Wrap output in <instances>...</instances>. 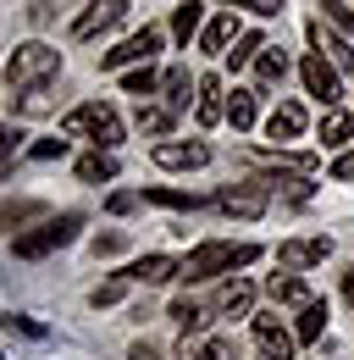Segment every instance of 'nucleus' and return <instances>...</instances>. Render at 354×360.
Returning <instances> with one entry per match:
<instances>
[{"mask_svg": "<svg viewBox=\"0 0 354 360\" xmlns=\"http://www.w3.org/2000/svg\"><path fill=\"white\" fill-rule=\"evenodd\" d=\"M211 161V144L205 139H161L155 144V167L161 172H194Z\"/></svg>", "mask_w": 354, "mask_h": 360, "instance_id": "7", "label": "nucleus"}, {"mask_svg": "<svg viewBox=\"0 0 354 360\" xmlns=\"http://www.w3.org/2000/svg\"><path fill=\"white\" fill-rule=\"evenodd\" d=\"M78 227H84V217H78V211H67V217H50V222L28 227V233H17V238H11V255H22V261H44V255L67 250V244L78 238Z\"/></svg>", "mask_w": 354, "mask_h": 360, "instance_id": "4", "label": "nucleus"}, {"mask_svg": "<svg viewBox=\"0 0 354 360\" xmlns=\"http://www.w3.org/2000/svg\"><path fill=\"white\" fill-rule=\"evenodd\" d=\"M50 11H55L50 0H34V6H28V17H34V22H50Z\"/></svg>", "mask_w": 354, "mask_h": 360, "instance_id": "44", "label": "nucleus"}, {"mask_svg": "<svg viewBox=\"0 0 354 360\" xmlns=\"http://www.w3.org/2000/svg\"><path fill=\"white\" fill-rule=\"evenodd\" d=\"M299 78H305V89L315 94V100H321V105H327V111H332V105H338V67H332V61H327V56H321V50H310L305 61H299Z\"/></svg>", "mask_w": 354, "mask_h": 360, "instance_id": "10", "label": "nucleus"}, {"mask_svg": "<svg viewBox=\"0 0 354 360\" xmlns=\"http://www.w3.org/2000/svg\"><path fill=\"white\" fill-rule=\"evenodd\" d=\"M315 6H321V17H327V28H332V34H354L349 0H315Z\"/></svg>", "mask_w": 354, "mask_h": 360, "instance_id": "33", "label": "nucleus"}, {"mask_svg": "<svg viewBox=\"0 0 354 360\" xmlns=\"http://www.w3.org/2000/svg\"><path fill=\"white\" fill-rule=\"evenodd\" d=\"M266 300H271V305H288V311H305L315 294H310V283L299 271H271V277H266Z\"/></svg>", "mask_w": 354, "mask_h": 360, "instance_id": "13", "label": "nucleus"}, {"mask_svg": "<svg viewBox=\"0 0 354 360\" xmlns=\"http://www.w3.org/2000/svg\"><path fill=\"white\" fill-rule=\"evenodd\" d=\"M327 255H332V238H327V233H299V238H282V244H277L282 271H310V266H321Z\"/></svg>", "mask_w": 354, "mask_h": 360, "instance_id": "6", "label": "nucleus"}, {"mask_svg": "<svg viewBox=\"0 0 354 360\" xmlns=\"http://www.w3.org/2000/svg\"><path fill=\"white\" fill-rule=\"evenodd\" d=\"M133 205H138V194H122V188H117V194L105 200V211H111V217H128Z\"/></svg>", "mask_w": 354, "mask_h": 360, "instance_id": "40", "label": "nucleus"}, {"mask_svg": "<svg viewBox=\"0 0 354 360\" xmlns=\"http://www.w3.org/2000/svg\"><path fill=\"white\" fill-rule=\"evenodd\" d=\"M349 139H354V117L332 105V111L321 117V150H338V155H343V144H349Z\"/></svg>", "mask_w": 354, "mask_h": 360, "instance_id": "22", "label": "nucleus"}, {"mask_svg": "<svg viewBox=\"0 0 354 360\" xmlns=\"http://www.w3.org/2000/svg\"><path fill=\"white\" fill-rule=\"evenodd\" d=\"M310 128V111L299 105V100H282L271 117H266V139H277V144H288V139H299Z\"/></svg>", "mask_w": 354, "mask_h": 360, "instance_id": "16", "label": "nucleus"}, {"mask_svg": "<svg viewBox=\"0 0 354 360\" xmlns=\"http://www.w3.org/2000/svg\"><path fill=\"white\" fill-rule=\"evenodd\" d=\"M78 178L84 183H111L117 178V155H111V150H88L84 161H78Z\"/></svg>", "mask_w": 354, "mask_h": 360, "instance_id": "28", "label": "nucleus"}, {"mask_svg": "<svg viewBox=\"0 0 354 360\" xmlns=\"http://www.w3.org/2000/svg\"><path fill=\"white\" fill-rule=\"evenodd\" d=\"M122 277H128L133 288H155V283L183 277V261H172V255H138L133 266H122Z\"/></svg>", "mask_w": 354, "mask_h": 360, "instance_id": "12", "label": "nucleus"}, {"mask_svg": "<svg viewBox=\"0 0 354 360\" xmlns=\"http://www.w3.org/2000/svg\"><path fill=\"white\" fill-rule=\"evenodd\" d=\"M255 100H261L255 89H232L227 94V122H232V134H249V128H255Z\"/></svg>", "mask_w": 354, "mask_h": 360, "instance_id": "23", "label": "nucleus"}, {"mask_svg": "<svg viewBox=\"0 0 354 360\" xmlns=\"http://www.w3.org/2000/svg\"><path fill=\"white\" fill-rule=\"evenodd\" d=\"M261 50H266L261 34H244V39H238V50H227V61H232V67H249V61H255Z\"/></svg>", "mask_w": 354, "mask_h": 360, "instance_id": "35", "label": "nucleus"}, {"mask_svg": "<svg viewBox=\"0 0 354 360\" xmlns=\"http://www.w3.org/2000/svg\"><path fill=\"white\" fill-rule=\"evenodd\" d=\"M161 28H138L133 39H122L117 50H100V72H122V67H150L155 50H161Z\"/></svg>", "mask_w": 354, "mask_h": 360, "instance_id": "5", "label": "nucleus"}, {"mask_svg": "<svg viewBox=\"0 0 354 360\" xmlns=\"http://www.w3.org/2000/svg\"><path fill=\"white\" fill-rule=\"evenodd\" d=\"M294 333L277 321V316H255V349H261V360H294Z\"/></svg>", "mask_w": 354, "mask_h": 360, "instance_id": "11", "label": "nucleus"}, {"mask_svg": "<svg viewBox=\"0 0 354 360\" xmlns=\"http://www.w3.org/2000/svg\"><path fill=\"white\" fill-rule=\"evenodd\" d=\"M17 128H6V122H0V178H6V172H11V155H17Z\"/></svg>", "mask_w": 354, "mask_h": 360, "instance_id": "37", "label": "nucleus"}, {"mask_svg": "<svg viewBox=\"0 0 354 360\" xmlns=\"http://www.w3.org/2000/svg\"><path fill=\"white\" fill-rule=\"evenodd\" d=\"M166 316H172L183 333H194V338H199V333H205V321H211V311H205L199 300H188V294H183V300H172V311H166Z\"/></svg>", "mask_w": 354, "mask_h": 360, "instance_id": "26", "label": "nucleus"}, {"mask_svg": "<svg viewBox=\"0 0 354 360\" xmlns=\"http://www.w3.org/2000/svg\"><path fill=\"white\" fill-rule=\"evenodd\" d=\"M244 34H238V17L232 11H221V17H211L205 28H199V50H211V56H227V45H238Z\"/></svg>", "mask_w": 354, "mask_h": 360, "instance_id": "19", "label": "nucleus"}, {"mask_svg": "<svg viewBox=\"0 0 354 360\" xmlns=\"http://www.w3.org/2000/svg\"><path fill=\"white\" fill-rule=\"evenodd\" d=\"M150 205H166V211H199L205 194H188V188H144Z\"/></svg>", "mask_w": 354, "mask_h": 360, "instance_id": "29", "label": "nucleus"}, {"mask_svg": "<svg viewBox=\"0 0 354 360\" xmlns=\"http://www.w3.org/2000/svg\"><path fill=\"white\" fill-rule=\"evenodd\" d=\"M55 100H50V84H39V89H28V94H17V111L22 117H44Z\"/></svg>", "mask_w": 354, "mask_h": 360, "instance_id": "34", "label": "nucleus"}, {"mask_svg": "<svg viewBox=\"0 0 354 360\" xmlns=\"http://www.w3.org/2000/svg\"><path fill=\"white\" fill-rule=\"evenodd\" d=\"M28 155H34V161H61V155H67V139H39Z\"/></svg>", "mask_w": 354, "mask_h": 360, "instance_id": "38", "label": "nucleus"}, {"mask_svg": "<svg viewBox=\"0 0 354 360\" xmlns=\"http://www.w3.org/2000/svg\"><path fill=\"white\" fill-rule=\"evenodd\" d=\"M6 327H22V333H28V338H39V333H44L39 321H28V316H6Z\"/></svg>", "mask_w": 354, "mask_h": 360, "instance_id": "42", "label": "nucleus"}, {"mask_svg": "<svg viewBox=\"0 0 354 360\" xmlns=\"http://www.w3.org/2000/svg\"><path fill=\"white\" fill-rule=\"evenodd\" d=\"M61 128H67V139H88L94 150H117V144H122V117H117V105H105V100L72 105Z\"/></svg>", "mask_w": 354, "mask_h": 360, "instance_id": "3", "label": "nucleus"}, {"mask_svg": "<svg viewBox=\"0 0 354 360\" xmlns=\"http://www.w3.org/2000/svg\"><path fill=\"white\" fill-rule=\"evenodd\" d=\"M161 78H166V72H155V67H133L128 78H122V89L144 100V94H161Z\"/></svg>", "mask_w": 354, "mask_h": 360, "instance_id": "32", "label": "nucleus"}, {"mask_svg": "<svg viewBox=\"0 0 354 360\" xmlns=\"http://www.w3.org/2000/svg\"><path fill=\"white\" fill-rule=\"evenodd\" d=\"M232 6H244V11H255V17H282L288 0H232Z\"/></svg>", "mask_w": 354, "mask_h": 360, "instance_id": "39", "label": "nucleus"}, {"mask_svg": "<svg viewBox=\"0 0 354 360\" xmlns=\"http://www.w3.org/2000/svg\"><path fill=\"white\" fill-rule=\"evenodd\" d=\"M55 72H61V50L44 45V39H28V45L11 50V61H6V89L28 94L39 84H55Z\"/></svg>", "mask_w": 354, "mask_h": 360, "instance_id": "2", "label": "nucleus"}, {"mask_svg": "<svg viewBox=\"0 0 354 360\" xmlns=\"http://www.w3.org/2000/svg\"><path fill=\"white\" fill-rule=\"evenodd\" d=\"M221 117H227V89H221L216 72H205V78H199V94H194V122H199V128H216Z\"/></svg>", "mask_w": 354, "mask_h": 360, "instance_id": "14", "label": "nucleus"}, {"mask_svg": "<svg viewBox=\"0 0 354 360\" xmlns=\"http://www.w3.org/2000/svg\"><path fill=\"white\" fill-rule=\"evenodd\" d=\"M161 94H166L172 111H188V100L199 94V78H188V67H172V72L161 78Z\"/></svg>", "mask_w": 354, "mask_h": 360, "instance_id": "21", "label": "nucleus"}, {"mask_svg": "<svg viewBox=\"0 0 354 360\" xmlns=\"http://www.w3.org/2000/svg\"><path fill=\"white\" fill-rule=\"evenodd\" d=\"M122 244H128L122 233H94V238H88V250H94V261H100V255H122Z\"/></svg>", "mask_w": 354, "mask_h": 360, "instance_id": "36", "label": "nucleus"}, {"mask_svg": "<svg viewBox=\"0 0 354 360\" xmlns=\"http://www.w3.org/2000/svg\"><path fill=\"white\" fill-rule=\"evenodd\" d=\"M128 288H133V283L117 271V277H105V283L88 294V305H94V311H111V305H122V294H128Z\"/></svg>", "mask_w": 354, "mask_h": 360, "instance_id": "30", "label": "nucleus"}, {"mask_svg": "<svg viewBox=\"0 0 354 360\" xmlns=\"http://www.w3.org/2000/svg\"><path fill=\"white\" fill-rule=\"evenodd\" d=\"M305 34H310V45L321 50V56H327L338 72H354V50H349V39H343V34H327V28H321V17H310Z\"/></svg>", "mask_w": 354, "mask_h": 360, "instance_id": "17", "label": "nucleus"}, {"mask_svg": "<svg viewBox=\"0 0 354 360\" xmlns=\"http://www.w3.org/2000/svg\"><path fill=\"white\" fill-rule=\"evenodd\" d=\"M177 355H183V360H238V338H232V333H216V338H194V333H183Z\"/></svg>", "mask_w": 354, "mask_h": 360, "instance_id": "15", "label": "nucleus"}, {"mask_svg": "<svg viewBox=\"0 0 354 360\" xmlns=\"http://www.w3.org/2000/svg\"><path fill=\"white\" fill-rule=\"evenodd\" d=\"M255 72H261V84H282V72H288V56L277 45H266L261 56H255Z\"/></svg>", "mask_w": 354, "mask_h": 360, "instance_id": "31", "label": "nucleus"}, {"mask_svg": "<svg viewBox=\"0 0 354 360\" xmlns=\"http://www.w3.org/2000/svg\"><path fill=\"white\" fill-rule=\"evenodd\" d=\"M216 311H221V316H249V311H255V283H244V277L221 283V294H216Z\"/></svg>", "mask_w": 354, "mask_h": 360, "instance_id": "20", "label": "nucleus"}, {"mask_svg": "<svg viewBox=\"0 0 354 360\" xmlns=\"http://www.w3.org/2000/svg\"><path fill=\"white\" fill-rule=\"evenodd\" d=\"M122 17H128V0H88L84 11H78V22H72V39H100Z\"/></svg>", "mask_w": 354, "mask_h": 360, "instance_id": "8", "label": "nucleus"}, {"mask_svg": "<svg viewBox=\"0 0 354 360\" xmlns=\"http://www.w3.org/2000/svg\"><path fill=\"white\" fill-rule=\"evenodd\" d=\"M332 178H338V183H354V150H343V155L332 161Z\"/></svg>", "mask_w": 354, "mask_h": 360, "instance_id": "41", "label": "nucleus"}, {"mask_svg": "<svg viewBox=\"0 0 354 360\" xmlns=\"http://www.w3.org/2000/svg\"><path fill=\"white\" fill-rule=\"evenodd\" d=\"M261 261V244H232V238H205L183 255V277L188 283H211V277H227V271H244Z\"/></svg>", "mask_w": 354, "mask_h": 360, "instance_id": "1", "label": "nucleus"}, {"mask_svg": "<svg viewBox=\"0 0 354 360\" xmlns=\"http://www.w3.org/2000/svg\"><path fill=\"white\" fill-rule=\"evenodd\" d=\"M172 122H177V111L166 105V100H161V105H155V100H138V111H133V128H138L144 139H166Z\"/></svg>", "mask_w": 354, "mask_h": 360, "instance_id": "18", "label": "nucleus"}, {"mask_svg": "<svg viewBox=\"0 0 354 360\" xmlns=\"http://www.w3.org/2000/svg\"><path fill=\"white\" fill-rule=\"evenodd\" d=\"M266 205H271V188H266L261 178L232 183V188H221V194H216V211H227V217H261Z\"/></svg>", "mask_w": 354, "mask_h": 360, "instance_id": "9", "label": "nucleus"}, {"mask_svg": "<svg viewBox=\"0 0 354 360\" xmlns=\"http://www.w3.org/2000/svg\"><path fill=\"white\" fill-rule=\"evenodd\" d=\"M155 355H161V349H155L150 338H144V344H133V349H128V360H155Z\"/></svg>", "mask_w": 354, "mask_h": 360, "instance_id": "43", "label": "nucleus"}, {"mask_svg": "<svg viewBox=\"0 0 354 360\" xmlns=\"http://www.w3.org/2000/svg\"><path fill=\"white\" fill-rule=\"evenodd\" d=\"M321 333H327V300H310L305 311H299V321H294V338H299V344H315Z\"/></svg>", "mask_w": 354, "mask_h": 360, "instance_id": "27", "label": "nucleus"}, {"mask_svg": "<svg viewBox=\"0 0 354 360\" xmlns=\"http://www.w3.org/2000/svg\"><path fill=\"white\" fill-rule=\"evenodd\" d=\"M199 28H205V6H199V0H183V6L172 11V39H177V45H188Z\"/></svg>", "mask_w": 354, "mask_h": 360, "instance_id": "24", "label": "nucleus"}, {"mask_svg": "<svg viewBox=\"0 0 354 360\" xmlns=\"http://www.w3.org/2000/svg\"><path fill=\"white\" fill-rule=\"evenodd\" d=\"M22 222H44V200H6L0 205V233H11Z\"/></svg>", "mask_w": 354, "mask_h": 360, "instance_id": "25", "label": "nucleus"}]
</instances>
